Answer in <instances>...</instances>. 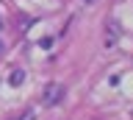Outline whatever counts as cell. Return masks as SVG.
Wrapping results in <instances>:
<instances>
[{"instance_id": "obj_2", "label": "cell", "mask_w": 133, "mask_h": 120, "mask_svg": "<svg viewBox=\"0 0 133 120\" xmlns=\"http://www.w3.org/2000/svg\"><path fill=\"white\" fill-rule=\"evenodd\" d=\"M119 34H122V25L116 22V17H108L105 20V48H114L119 42Z\"/></svg>"}, {"instance_id": "obj_1", "label": "cell", "mask_w": 133, "mask_h": 120, "mask_svg": "<svg viewBox=\"0 0 133 120\" xmlns=\"http://www.w3.org/2000/svg\"><path fill=\"white\" fill-rule=\"evenodd\" d=\"M64 95H66L64 84H47L42 98H44V103H47V106H58V103L64 101Z\"/></svg>"}, {"instance_id": "obj_3", "label": "cell", "mask_w": 133, "mask_h": 120, "mask_svg": "<svg viewBox=\"0 0 133 120\" xmlns=\"http://www.w3.org/2000/svg\"><path fill=\"white\" fill-rule=\"evenodd\" d=\"M22 81H25V73H22V70H14V73L8 76V84H11V87H19Z\"/></svg>"}, {"instance_id": "obj_5", "label": "cell", "mask_w": 133, "mask_h": 120, "mask_svg": "<svg viewBox=\"0 0 133 120\" xmlns=\"http://www.w3.org/2000/svg\"><path fill=\"white\" fill-rule=\"evenodd\" d=\"M3 50H6V48H3V42H0V53H3Z\"/></svg>"}, {"instance_id": "obj_6", "label": "cell", "mask_w": 133, "mask_h": 120, "mask_svg": "<svg viewBox=\"0 0 133 120\" xmlns=\"http://www.w3.org/2000/svg\"><path fill=\"white\" fill-rule=\"evenodd\" d=\"M83 3H94V0H83Z\"/></svg>"}, {"instance_id": "obj_4", "label": "cell", "mask_w": 133, "mask_h": 120, "mask_svg": "<svg viewBox=\"0 0 133 120\" xmlns=\"http://www.w3.org/2000/svg\"><path fill=\"white\" fill-rule=\"evenodd\" d=\"M19 120H33V115H25V117H19Z\"/></svg>"}]
</instances>
